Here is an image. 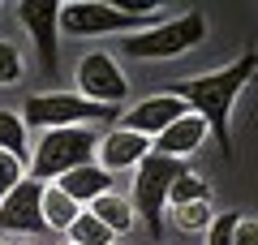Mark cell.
Returning a JSON list of instances; mask_svg holds the SVG:
<instances>
[{
    "label": "cell",
    "mask_w": 258,
    "mask_h": 245,
    "mask_svg": "<svg viewBox=\"0 0 258 245\" xmlns=\"http://www.w3.org/2000/svg\"><path fill=\"white\" fill-rule=\"evenodd\" d=\"M258 73V52H245L241 60H232L228 69H215V73H203V78H181L168 86V95L189 103V112L207 120V129L215 134L224 155H232V138H228V112L237 103L241 86Z\"/></svg>",
    "instance_id": "6da1fadb"
},
{
    "label": "cell",
    "mask_w": 258,
    "mask_h": 245,
    "mask_svg": "<svg viewBox=\"0 0 258 245\" xmlns=\"http://www.w3.org/2000/svg\"><path fill=\"white\" fill-rule=\"evenodd\" d=\"M103 134H95V129H47L43 138H39L35 155H30V176L43 185H56L64 172H74V168H82V163H91L95 146H99Z\"/></svg>",
    "instance_id": "7a4b0ae2"
},
{
    "label": "cell",
    "mask_w": 258,
    "mask_h": 245,
    "mask_svg": "<svg viewBox=\"0 0 258 245\" xmlns=\"http://www.w3.org/2000/svg\"><path fill=\"white\" fill-rule=\"evenodd\" d=\"M207 39V18L198 9L181 13V18H168V22H155L151 30H138V35H125L120 52L134 56V60H172V56L189 52Z\"/></svg>",
    "instance_id": "3957f363"
},
{
    "label": "cell",
    "mask_w": 258,
    "mask_h": 245,
    "mask_svg": "<svg viewBox=\"0 0 258 245\" xmlns=\"http://www.w3.org/2000/svg\"><path fill=\"white\" fill-rule=\"evenodd\" d=\"M151 30L155 26V9H120V5H103V0H74L60 5V30L74 39H99V35H125V30Z\"/></svg>",
    "instance_id": "277c9868"
},
{
    "label": "cell",
    "mask_w": 258,
    "mask_h": 245,
    "mask_svg": "<svg viewBox=\"0 0 258 245\" xmlns=\"http://www.w3.org/2000/svg\"><path fill=\"white\" fill-rule=\"evenodd\" d=\"M116 108L91 103L82 95H64V91H47V95H30L22 108V125L30 129H74V125H112Z\"/></svg>",
    "instance_id": "5b68a950"
},
{
    "label": "cell",
    "mask_w": 258,
    "mask_h": 245,
    "mask_svg": "<svg viewBox=\"0 0 258 245\" xmlns=\"http://www.w3.org/2000/svg\"><path fill=\"white\" fill-rule=\"evenodd\" d=\"M185 172H189L185 159H168V155H155V151L134 168V211L147 219V232H164L168 194Z\"/></svg>",
    "instance_id": "8992f818"
},
{
    "label": "cell",
    "mask_w": 258,
    "mask_h": 245,
    "mask_svg": "<svg viewBox=\"0 0 258 245\" xmlns=\"http://www.w3.org/2000/svg\"><path fill=\"white\" fill-rule=\"evenodd\" d=\"M78 91L82 99L91 103H103V108H120L129 95V82L120 73V65L112 60L108 52H86L78 60Z\"/></svg>",
    "instance_id": "52a82bcc"
},
{
    "label": "cell",
    "mask_w": 258,
    "mask_h": 245,
    "mask_svg": "<svg viewBox=\"0 0 258 245\" xmlns=\"http://www.w3.org/2000/svg\"><path fill=\"white\" fill-rule=\"evenodd\" d=\"M18 22L39 47V65L43 73H56V39H60V5L56 0H22Z\"/></svg>",
    "instance_id": "ba28073f"
},
{
    "label": "cell",
    "mask_w": 258,
    "mask_h": 245,
    "mask_svg": "<svg viewBox=\"0 0 258 245\" xmlns=\"http://www.w3.org/2000/svg\"><path fill=\"white\" fill-rule=\"evenodd\" d=\"M43 181L26 176L0 198V232H43Z\"/></svg>",
    "instance_id": "9c48e42d"
},
{
    "label": "cell",
    "mask_w": 258,
    "mask_h": 245,
    "mask_svg": "<svg viewBox=\"0 0 258 245\" xmlns=\"http://www.w3.org/2000/svg\"><path fill=\"white\" fill-rule=\"evenodd\" d=\"M189 112V103L176 99V95H147V99L138 103V108H129L125 116H120V129H134V134L142 138H159L168 125H176V120Z\"/></svg>",
    "instance_id": "30bf717a"
},
{
    "label": "cell",
    "mask_w": 258,
    "mask_h": 245,
    "mask_svg": "<svg viewBox=\"0 0 258 245\" xmlns=\"http://www.w3.org/2000/svg\"><path fill=\"white\" fill-rule=\"evenodd\" d=\"M95 151H99V168L120 172V168H138V163L151 155V138L134 134V129H108Z\"/></svg>",
    "instance_id": "8fae6325"
},
{
    "label": "cell",
    "mask_w": 258,
    "mask_h": 245,
    "mask_svg": "<svg viewBox=\"0 0 258 245\" xmlns=\"http://www.w3.org/2000/svg\"><path fill=\"white\" fill-rule=\"evenodd\" d=\"M207 134H211L207 120L198 116V112H185L176 125H168L164 134L151 142V151H155V155H168V159H185V155H194L198 146L207 142Z\"/></svg>",
    "instance_id": "7c38bea8"
},
{
    "label": "cell",
    "mask_w": 258,
    "mask_h": 245,
    "mask_svg": "<svg viewBox=\"0 0 258 245\" xmlns=\"http://www.w3.org/2000/svg\"><path fill=\"white\" fill-rule=\"evenodd\" d=\"M56 190L69 194V198L82 207V202H95L99 194H112V172L99 168V163H82V168H74V172H64L60 181H56Z\"/></svg>",
    "instance_id": "4fadbf2b"
},
{
    "label": "cell",
    "mask_w": 258,
    "mask_h": 245,
    "mask_svg": "<svg viewBox=\"0 0 258 245\" xmlns=\"http://www.w3.org/2000/svg\"><path fill=\"white\" fill-rule=\"evenodd\" d=\"M86 211H91L103 228H112V236H125L129 228H134V202L120 198V194H99Z\"/></svg>",
    "instance_id": "5bb4252c"
},
{
    "label": "cell",
    "mask_w": 258,
    "mask_h": 245,
    "mask_svg": "<svg viewBox=\"0 0 258 245\" xmlns=\"http://www.w3.org/2000/svg\"><path fill=\"white\" fill-rule=\"evenodd\" d=\"M78 202L69 198V194H60L56 185H43V224L56 228V232H69V224L78 219Z\"/></svg>",
    "instance_id": "9a60e30c"
},
{
    "label": "cell",
    "mask_w": 258,
    "mask_h": 245,
    "mask_svg": "<svg viewBox=\"0 0 258 245\" xmlns=\"http://www.w3.org/2000/svg\"><path fill=\"white\" fill-rule=\"evenodd\" d=\"M112 228H103L91 211H78V219L69 224V245H112Z\"/></svg>",
    "instance_id": "2e32d148"
},
{
    "label": "cell",
    "mask_w": 258,
    "mask_h": 245,
    "mask_svg": "<svg viewBox=\"0 0 258 245\" xmlns=\"http://www.w3.org/2000/svg\"><path fill=\"white\" fill-rule=\"evenodd\" d=\"M0 151L18 155V159L26 163V125H22V116L9 112V108H0Z\"/></svg>",
    "instance_id": "e0dca14e"
},
{
    "label": "cell",
    "mask_w": 258,
    "mask_h": 245,
    "mask_svg": "<svg viewBox=\"0 0 258 245\" xmlns=\"http://www.w3.org/2000/svg\"><path fill=\"white\" fill-rule=\"evenodd\" d=\"M172 219L185 232H207L215 215H211V202H181V207H172Z\"/></svg>",
    "instance_id": "ac0fdd59"
},
{
    "label": "cell",
    "mask_w": 258,
    "mask_h": 245,
    "mask_svg": "<svg viewBox=\"0 0 258 245\" xmlns=\"http://www.w3.org/2000/svg\"><path fill=\"white\" fill-rule=\"evenodd\" d=\"M168 202H172V207H181V202H211V185H207L203 176L185 172L181 181L172 185V194H168Z\"/></svg>",
    "instance_id": "d6986e66"
},
{
    "label": "cell",
    "mask_w": 258,
    "mask_h": 245,
    "mask_svg": "<svg viewBox=\"0 0 258 245\" xmlns=\"http://www.w3.org/2000/svg\"><path fill=\"white\" fill-rule=\"evenodd\" d=\"M22 52H18V43H9V39H0V86H13V82L22 78Z\"/></svg>",
    "instance_id": "ffe728a7"
},
{
    "label": "cell",
    "mask_w": 258,
    "mask_h": 245,
    "mask_svg": "<svg viewBox=\"0 0 258 245\" xmlns=\"http://www.w3.org/2000/svg\"><path fill=\"white\" fill-rule=\"evenodd\" d=\"M22 181H26V163H22L18 155L0 151V198H5L9 190H18Z\"/></svg>",
    "instance_id": "44dd1931"
},
{
    "label": "cell",
    "mask_w": 258,
    "mask_h": 245,
    "mask_svg": "<svg viewBox=\"0 0 258 245\" xmlns=\"http://www.w3.org/2000/svg\"><path fill=\"white\" fill-rule=\"evenodd\" d=\"M237 224H241V211H224V215H215L211 228H207V245H232Z\"/></svg>",
    "instance_id": "7402d4cb"
},
{
    "label": "cell",
    "mask_w": 258,
    "mask_h": 245,
    "mask_svg": "<svg viewBox=\"0 0 258 245\" xmlns=\"http://www.w3.org/2000/svg\"><path fill=\"white\" fill-rule=\"evenodd\" d=\"M232 245H258V219H245V215H241L237 232H232Z\"/></svg>",
    "instance_id": "603a6c76"
},
{
    "label": "cell",
    "mask_w": 258,
    "mask_h": 245,
    "mask_svg": "<svg viewBox=\"0 0 258 245\" xmlns=\"http://www.w3.org/2000/svg\"><path fill=\"white\" fill-rule=\"evenodd\" d=\"M0 245H5V241H0Z\"/></svg>",
    "instance_id": "cb8c5ba5"
}]
</instances>
